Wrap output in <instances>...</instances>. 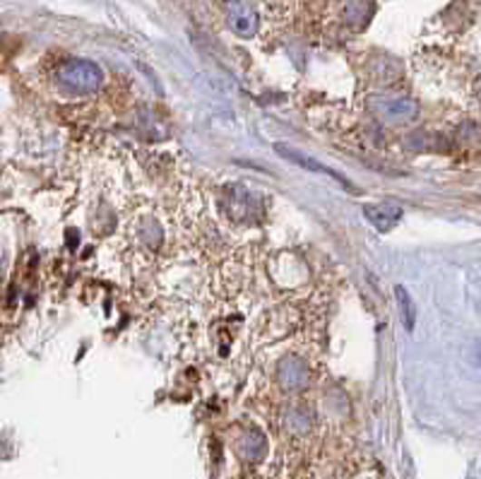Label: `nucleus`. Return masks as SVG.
<instances>
[{
    "instance_id": "nucleus-1",
    "label": "nucleus",
    "mask_w": 481,
    "mask_h": 479,
    "mask_svg": "<svg viewBox=\"0 0 481 479\" xmlns=\"http://www.w3.org/2000/svg\"><path fill=\"white\" fill-rule=\"evenodd\" d=\"M102 83V68L84 58H70L58 68V85L70 95H92Z\"/></svg>"
},
{
    "instance_id": "nucleus-2",
    "label": "nucleus",
    "mask_w": 481,
    "mask_h": 479,
    "mask_svg": "<svg viewBox=\"0 0 481 479\" xmlns=\"http://www.w3.org/2000/svg\"><path fill=\"white\" fill-rule=\"evenodd\" d=\"M373 111L383 118L385 124H407L417 116V109H414L412 102L407 99H376L373 102Z\"/></svg>"
},
{
    "instance_id": "nucleus-3",
    "label": "nucleus",
    "mask_w": 481,
    "mask_h": 479,
    "mask_svg": "<svg viewBox=\"0 0 481 479\" xmlns=\"http://www.w3.org/2000/svg\"><path fill=\"white\" fill-rule=\"evenodd\" d=\"M229 25L234 29L236 35L240 36H250L258 27V15L246 0H236L234 5L229 7Z\"/></svg>"
},
{
    "instance_id": "nucleus-4",
    "label": "nucleus",
    "mask_w": 481,
    "mask_h": 479,
    "mask_svg": "<svg viewBox=\"0 0 481 479\" xmlns=\"http://www.w3.org/2000/svg\"><path fill=\"white\" fill-rule=\"evenodd\" d=\"M280 384L289 391H296V388H303V385L309 384V366L301 362V359H296V356H289L280 364Z\"/></svg>"
},
{
    "instance_id": "nucleus-5",
    "label": "nucleus",
    "mask_w": 481,
    "mask_h": 479,
    "mask_svg": "<svg viewBox=\"0 0 481 479\" xmlns=\"http://www.w3.org/2000/svg\"><path fill=\"white\" fill-rule=\"evenodd\" d=\"M366 219L371 222L376 229L385 232V229H390L399 222L402 217V210L398 205H388V203H376V205H366L364 207Z\"/></svg>"
},
{
    "instance_id": "nucleus-6",
    "label": "nucleus",
    "mask_w": 481,
    "mask_h": 479,
    "mask_svg": "<svg viewBox=\"0 0 481 479\" xmlns=\"http://www.w3.org/2000/svg\"><path fill=\"white\" fill-rule=\"evenodd\" d=\"M277 152H280V155H282L284 159H289V162H294V165H301L303 169H309V172L325 174V176L337 178L339 184L347 185V188H349V184H347V181H344V178L339 176V174H335V172H332V169H328V166H323V165H320V162H318V159L306 157V155H301V152H296V150H287L284 145H277Z\"/></svg>"
},
{
    "instance_id": "nucleus-7",
    "label": "nucleus",
    "mask_w": 481,
    "mask_h": 479,
    "mask_svg": "<svg viewBox=\"0 0 481 479\" xmlns=\"http://www.w3.org/2000/svg\"><path fill=\"white\" fill-rule=\"evenodd\" d=\"M398 299H399V314H402L405 328L412 330L414 328V321H417V311H414L412 296L407 294L405 287H398Z\"/></svg>"
},
{
    "instance_id": "nucleus-8",
    "label": "nucleus",
    "mask_w": 481,
    "mask_h": 479,
    "mask_svg": "<svg viewBox=\"0 0 481 479\" xmlns=\"http://www.w3.org/2000/svg\"><path fill=\"white\" fill-rule=\"evenodd\" d=\"M3 265H5V255H3V248H0V273H3Z\"/></svg>"
}]
</instances>
